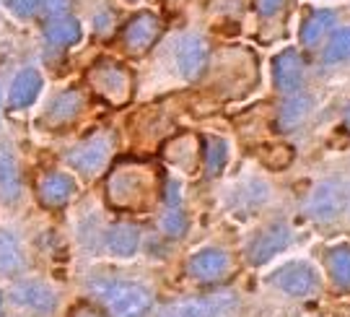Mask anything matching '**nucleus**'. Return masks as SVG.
I'll return each instance as SVG.
<instances>
[{"mask_svg": "<svg viewBox=\"0 0 350 317\" xmlns=\"http://www.w3.org/2000/svg\"><path fill=\"white\" fill-rule=\"evenodd\" d=\"M345 208V190L340 188L338 182L327 179L322 182L317 190L312 192V201H309V214L319 221H335Z\"/></svg>", "mask_w": 350, "mask_h": 317, "instance_id": "9", "label": "nucleus"}, {"mask_svg": "<svg viewBox=\"0 0 350 317\" xmlns=\"http://www.w3.org/2000/svg\"><path fill=\"white\" fill-rule=\"evenodd\" d=\"M228 159V146L221 138H205V166L208 175H218Z\"/></svg>", "mask_w": 350, "mask_h": 317, "instance_id": "26", "label": "nucleus"}, {"mask_svg": "<svg viewBox=\"0 0 350 317\" xmlns=\"http://www.w3.org/2000/svg\"><path fill=\"white\" fill-rule=\"evenodd\" d=\"M329 276L335 281L338 292L350 294V244H338L329 250Z\"/></svg>", "mask_w": 350, "mask_h": 317, "instance_id": "22", "label": "nucleus"}, {"mask_svg": "<svg viewBox=\"0 0 350 317\" xmlns=\"http://www.w3.org/2000/svg\"><path fill=\"white\" fill-rule=\"evenodd\" d=\"M163 229L172 237H182V231L187 229V221H185V216L179 214V211H172V214H166V218H163Z\"/></svg>", "mask_w": 350, "mask_h": 317, "instance_id": "29", "label": "nucleus"}, {"mask_svg": "<svg viewBox=\"0 0 350 317\" xmlns=\"http://www.w3.org/2000/svg\"><path fill=\"white\" fill-rule=\"evenodd\" d=\"M345 125L350 127V107H348V110H345Z\"/></svg>", "mask_w": 350, "mask_h": 317, "instance_id": "34", "label": "nucleus"}, {"mask_svg": "<svg viewBox=\"0 0 350 317\" xmlns=\"http://www.w3.org/2000/svg\"><path fill=\"white\" fill-rule=\"evenodd\" d=\"M140 244V231L133 224H114L107 234V247L109 253L117 257H130V255L138 250Z\"/></svg>", "mask_w": 350, "mask_h": 317, "instance_id": "19", "label": "nucleus"}, {"mask_svg": "<svg viewBox=\"0 0 350 317\" xmlns=\"http://www.w3.org/2000/svg\"><path fill=\"white\" fill-rule=\"evenodd\" d=\"M273 81H275V89L280 94H296L301 89L304 63H301L299 50L288 47V50L278 52L275 60H273Z\"/></svg>", "mask_w": 350, "mask_h": 317, "instance_id": "8", "label": "nucleus"}, {"mask_svg": "<svg viewBox=\"0 0 350 317\" xmlns=\"http://www.w3.org/2000/svg\"><path fill=\"white\" fill-rule=\"evenodd\" d=\"M234 294H211L200 299L172 302L159 312V317H224L228 309H234Z\"/></svg>", "mask_w": 350, "mask_h": 317, "instance_id": "5", "label": "nucleus"}, {"mask_svg": "<svg viewBox=\"0 0 350 317\" xmlns=\"http://www.w3.org/2000/svg\"><path fill=\"white\" fill-rule=\"evenodd\" d=\"M24 268L21 242L11 231H0V273H18Z\"/></svg>", "mask_w": 350, "mask_h": 317, "instance_id": "23", "label": "nucleus"}, {"mask_svg": "<svg viewBox=\"0 0 350 317\" xmlns=\"http://www.w3.org/2000/svg\"><path fill=\"white\" fill-rule=\"evenodd\" d=\"M114 149V136L107 130H99L94 136H88L86 140H81L73 151L68 153V162L83 172V175H96L101 172L107 162H109V153Z\"/></svg>", "mask_w": 350, "mask_h": 317, "instance_id": "4", "label": "nucleus"}, {"mask_svg": "<svg viewBox=\"0 0 350 317\" xmlns=\"http://www.w3.org/2000/svg\"><path fill=\"white\" fill-rule=\"evenodd\" d=\"M107 201L117 211H150L159 201L156 166L148 162H120L107 177Z\"/></svg>", "mask_w": 350, "mask_h": 317, "instance_id": "1", "label": "nucleus"}, {"mask_svg": "<svg viewBox=\"0 0 350 317\" xmlns=\"http://www.w3.org/2000/svg\"><path fill=\"white\" fill-rule=\"evenodd\" d=\"M291 242V231L286 224H273L270 229H265L257 240L252 242L250 247V260L254 266H262L267 260H273L280 250H286Z\"/></svg>", "mask_w": 350, "mask_h": 317, "instance_id": "11", "label": "nucleus"}, {"mask_svg": "<svg viewBox=\"0 0 350 317\" xmlns=\"http://www.w3.org/2000/svg\"><path fill=\"white\" fill-rule=\"evenodd\" d=\"M11 296L13 302L29 307L34 312H50L52 307H55V294H52V289L44 286V283H39V281H26V283L13 286Z\"/></svg>", "mask_w": 350, "mask_h": 317, "instance_id": "15", "label": "nucleus"}, {"mask_svg": "<svg viewBox=\"0 0 350 317\" xmlns=\"http://www.w3.org/2000/svg\"><path fill=\"white\" fill-rule=\"evenodd\" d=\"M5 5H8V11L16 13L18 18H29V16L37 13L39 0H5Z\"/></svg>", "mask_w": 350, "mask_h": 317, "instance_id": "28", "label": "nucleus"}, {"mask_svg": "<svg viewBox=\"0 0 350 317\" xmlns=\"http://www.w3.org/2000/svg\"><path fill=\"white\" fill-rule=\"evenodd\" d=\"M325 63H342V60H350V26L340 29L335 37L329 39V45L325 47V55H322Z\"/></svg>", "mask_w": 350, "mask_h": 317, "instance_id": "25", "label": "nucleus"}, {"mask_svg": "<svg viewBox=\"0 0 350 317\" xmlns=\"http://www.w3.org/2000/svg\"><path fill=\"white\" fill-rule=\"evenodd\" d=\"M179 71L185 78H198L208 65V42L202 37H187L179 50Z\"/></svg>", "mask_w": 350, "mask_h": 317, "instance_id": "17", "label": "nucleus"}, {"mask_svg": "<svg viewBox=\"0 0 350 317\" xmlns=\"http://www.w3.org/2000/svg\"><path fill=\"white\" fill-rule=\"evenodd\" d=\"M81 110H83V94L78 89H68L60 97L52 99V104L44 112V123L52 127L68 125L70 120H75V114L81 112Z\"/></svg>", "mask_w": 350, "mask_h": 317, "instance_id": "14", "label": "nucleus"}, {"mask_svg": "<svg viewBox=\"0 0 350 317\" xmlns=\"http://www.w3.org/2000/svg\"><path fill=\"white\" fill-rule=\"evenodd\" d=\"M288 0H254V5H257V13L262 16V18H270V16H275L286 8Z\"/></svg>", "mask_w": 350, "mask_h": 317, "instance_id": "31", "label": "nucleus"}, {"mask_svg": "<svg viewBox=\"0 0 350 317\" xmlns=\"http://www.w3.org/2000/svg\"><path fill=\"white\" fill-rule=\"evenodd\" d=\"M39 5H42V11L47 13V16L60 18V16H65L68 8H70V0H39Z\"/></svg>", "mask_w": 350, "mask_h": 317, "instance_id": "30", "label": "nucleus"}, {"mask_svg": "<svg viewBox=\"0 0 350 317\" xmlns=\"http://www.w3.org/2000/svg\"><path fill=\"white\" fill-rule=\"evenodd\" d=\"M166 203H172V205L179 203V185H176V182H169V190H166Z\"/></svg>", "mask_w": 350, "mask_h": 317, "instance_id": "33", "label": "nucleus"}, {"mask_svg": "<svg viewBox=\"0 0 350 317\" xmlns=\"http://www.w3.org/2000/svg\"><path fill=\"white\" fill-rule=\"evenodd\" d=\"M86 78L94 94L112 107H122L133 97V73H130V68H125L117 60H109V58L96 60L88 68Z\"/></svg>", "mask_w": 350, "mask_h": 317, "instance_id": "2", "label": "nucleus"}, {"mask_svg": "<svg viewBox=\"0 0 350 317\" xmlns=\"http://www.w3.org/2000/svg\"><path fill=\"white\" fill-rule=\"evenodd\" d=\"M189 276L198 281H215L228 270V255L215 247H205L189 257Z\"/></svg>", "mask_w": 350, "mask_h": 317, "instance_id": "13", "label": "nucleus"}, {"mask_svg": "<svg viewBox=\"0 0 350 317\" xmlns=\"http://www.w3.org/2000/svg\"><path fill=\"white\" fill-rule=\"evenodd\" d=\"M163 159L169 164L179 166L182 172H198V164H200V138L192 136V133H182L172 138L166 146H163Z\"/></svg>", "mask_w": 350, "mask_h": 317, "instance_id": "10", "label": "nucleus"}, {"mask_svg": "<svg viewBox=\"0 0 350 317\" xmlns=\"http://www.w3.org/2000/svg\"><path fill=\"white\" fill-rule=\"evenodd\" d=\"M332 26H335V13L329 11V8H317V11L309 13V16L304 18V24H301V42H304L306 47H314Z\"/></svg>", "mask_w": 350, "mask_h": 317, "instance_id": "20", "label": "nucleus"}, {"mask_svg": "<svg viewBox=\"0 0 350 317\" xmlns=\"http://www.w3.org/2000/svg\"><path fill=\"white\" fill-rule=\"evenodd\" d=\"M161 34V21L159 16L150 11H140L138 16H133L125 26H122V45L127 52L133 55H143L153 47V42Z\"/></svg>", "mask_w": 350, "mask_h": 317, "instance_id": "7", "label": "nucleus"}, {"mask_svg": "<svg viewBox=\"0 0 350 317\" xmlns=\"http://www.w3.org/2000/svg\"><path fill=\"white\" fill-rule=\"evenodd\" d=\"M70 317H104L96 309V307H91V305H78L70 309Z\"/></svg>", "mask_w": 350, "mask_h": 317, "instance_id": "32", "label": "nucleus"}, {"mask_svg": "<svg viewBox=\"0 0 350 317\" xmlns=\"http://www.w3.org/2000/svg\"><path fill=\"white\" fill-rule=\"evenodd\" d=\"M312 107H314V99L309 97V94L288 99V102L280 107V114H278V127H280V130H293L296 125L304 123V117L309 114Z\"/></svg>", "mask_w": 350, "mask_h": 317, "instance_id": "24", "label": "nucleus"}, {"mask_svg": "<svg viewBox=\"0 0 350 317\" xmlns=\"http://www.w3.org/2000/svg\"><path fill=\"white\" fill-rule=\"evenodd\" d=\"M39 91H42V76H39V71L26 68V71H21L18 76L13 78L11 107L13 110H24L29 104H34V99L39 97Z\"/></svg>", "mask_w": 350, "mask_h": 317, "instance_id": "18", "label": "nucleus"}, {"mask_svg": "<svg viewBox=\"0 0 350 317\" xmlns=\"http://www.w3.org/2000/svg\"><path fill=\"white\" fill-rule=\"evenodd\" d=\"M21 195V172L8 146L0 143V201L16 203Z\"/></svg>", "mask_w": 350, "mask_h": 317, "instance_id": "16", "label": "nucleus"}, {"mask_svg": "<svg viewBox=\"0 0 350 317\" xmlns=\"http://www.w3.org/2000/svg\"><path fill=\"white\" fill-rule=\"evenodd\" d=\"M99 296L112 317H143L153 305V296L146 286L127 283V281L101 283Z\"/></svg>", "mask_w": 350, "mask_h": 317, "instance_id": "3", "label": "nucleus"}, {"mask_svg": "<svg viewBox=\"0 0 350 317\" xmlns=\"http://www.w3.org/2000/svg\"><path fill=\"white\" fill-rule=\"evenodd\" d=\"M44 37L55 47H68V45H75L81 39V24L75 18H68V16L52 18L50 24L44 26Z\"/></svg>", "mask_w": 350, "mask_h": 317, "instance_id": "21", "label": "nucleus"}, {"mask_svg": "<svg viewBox=\"0 0 350 317\" xmlns=\"http://www.w3.org/2000/svg\"><path fill=\"white\" fill-rule=\"evenodd\" d=\"M75 192V179L68 177V175H60V172H50L39 179L37 185V195L42 205L47 208H63L70 195Z\"/></svg>", "mask_w": 350, "mask_h": 317, "instance_id": "12", "label": "nucleus"}, {"mask_svg": "<svg viewBox=\"0 0 350 317\" xmlns=\"http://www.w3.org/2000/svg\"><path fill=\"white\" fill-rule=\"evenodd\" d=\"M262 164L267 169H286L291 162H293V149L291 146H283V143H275V146H267L260 153Z\"/></svg>", "mask_w": 350, "mask_h": 317, "instance_id": "27", "label": "nucleus"}, {"mask_svg": "<svg viewBox=\"0 0 350 317\" xmlns=\"http://www.w3.org/2000/svg\"><path fill=\"white\" fill-rule=\"evenodd\" d=\"M273 283H275L280 292L291 294V296H314L319 292V276L309 263H286L283 268H278L273 273Z\"/></svg>", "mask_w": 350, "mask_h": 317, "instance_id": "6", "label": "nucleus"}]
</instances>
